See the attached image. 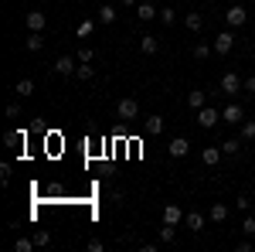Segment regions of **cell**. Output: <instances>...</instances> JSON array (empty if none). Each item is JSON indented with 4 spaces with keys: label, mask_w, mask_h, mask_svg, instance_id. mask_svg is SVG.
Instances as JSON below:
<instances>
[{
    "label": "cell",
    "mask_w": 255,
    "mask_h": 252,
    "mask_svg": "<svg viewBox=\"0 0 255 252\" xmlns=\"http://www.w3.org/2000/svg\"><path fill=\"white\" fill-rule=\"evenodd\" d=\"M218 123H221V113H218L215 106H201L197 109V126L201 130H215Z\"/></svg>",
    "instance_id": "obj_1"
},
{
    "label": "cell",
    "mask_w": 255,
    "mask_h": 252,
    "mask_svg": "<svg viewBox=\"0 0 255 252\" xmlns=\"http://www.w3.org/2000/svg\"><path fill=\"white\" fill-rule=\"evenodd\" d=\"M245 89V78H238V72H225L221 75V92L225 96H238Z\"/></svg>",
    "instance_id": "obj_2"
},
{
    "label": "cell",
    "mask_w": 255,
    "mask_h": 252,
    "mask_svg": "<svg viewBox=\"0 0 255 252\" xmlns=\"http://www.w3.org/2000/svg\"><path fill=\"white\" fill-rule=\"evenodd\" d=\"M116 116L126 119V123H129V119H136V116H139V102H136V99H119Z\"/></svg>",
    "instance_id": "obj_3"
},
{
    "label": "cell",
    "mask_w": 255,
    "mask_h": 252,
    "mask_svg": "<svg viewBox=\"0 0 255 252\" xmlns=\"http://www.w3.org/2000/svg\"><path fill=\"white\" fill-rule=\"evenodd\" d=\"M232 48H235V34H232V27L221 31V34H215V55H228Z\"/></svg>",
    "instance_id": "obj_4"
},
{
    "label": "cell",
    "mask_w": 255,
    "mask_h": 252,
    "mask_svg": "<svg viewBox=\"0 0 255 252\" xmlns=\"http://www.w3.org/2000/svg\"><path fill=\"white\" fill-rule=\"evenodd\" d=\"M245 20H249V10H245V7H238V3L225 10V24H228V27H242Z\"/></svg>",
    "instance_id": "obj_5"
},
{
    "label": "cell",
    "mask_w": 255,
    "mask_h": 252,
    "mask_svg": "<svg viewBox=\"0 0 255 252\" xmlns=\"http://www.w3.org/2000/svg\"><path fill=\"white\" fill-rule=\"evenodd\" d=\"M187 150H191L187 136H177V140H170V143H167V154L174 157V160H180V157H187Z\"/></svg>",
    "instance_id": "obj_6"
},
{
    "label": "cell",
    "mask_w": 255,
    "mask_h": 252,
    "mask_svg": "<svg viewBox=\"0 0 255 252\" xmlns=\"http://www.w3.org/2000/svg\"><path fill=\"white\" fill-rule=\"evenodd\" d=\"M221 123H232V126H238V123H245V113H242V106H225L221 109Z\"/></svg>",
    "instance_id": "obj_7"
},
{
    "label": "cell",
    "mask_w": 255,
    "mask_h": 252,
    "mask_svg": "<svg viewBox=\"0 0 255 252\" xmlns=\"http://www.w3.org/2000/svg\"><path fill=\"white\" fill-rule=\"evenodd\" d=\"M55 72H58V75H75V72H79V65H75V58H72V55H61L58 61H55Z\"/></svg>",
    "instance_id": "obj_8"
},
{
    "label": "cell",
    "mask_w": 255,
    "mask_h": 252,
    "mask_svg": "<svg viewBox=\"0 0 255 252\" xmlns=\"http://www.w3.org/2000/svg\"><path fill=\"white\" fill-rule=\"evenodd\" d=\"M24 20H27V31H44L48 27V14L44 10H31Z\"/></svg>",
    "instance_id": "obj_9"
},
{
    "label": "cell",
    "mask_w": 255,
    "mask_h": 252,
    "mask_svg": "<svg viewBox=\"0 0 255 252\" xmlns=\"http://www.w3.org/2000/svg\"><path fill=\"white\" fill-rule=\"evenodd\" d=\"M143 133H146V136H160V133H163V116H157V113H153V116L143 123Z\"/></svg>",
    "instance_id": "obj_10"
},
{
    "label": "cell",
    "mask_w": 255,
    "mask_h": 252,
    "mask_svg": "<svg viewBox=\"0 0 255 252\" xmlns=\"http://www.w3.org/2000/svg\"><path fill=\"white\" fill-rule=\"evenodd\" d=\"M24 140H27L24 130H7V133H3V143H7L10 150H14V147H24Z\"/></svg>",
    "instance_id": "obj_11"
},
{
    "label": "cell",
    "mask_w": 255,
    "mask_h": 252,
    "mask_svg": "<svg viewBox=\"0 0 255 252\" xmlns=\"http://www.w3.org/2000/svg\"><path fill=\"white\" fill-rule=\"evenodd\" d=\"M201 160H204L208 167H218V164H221V147H204V150H201Z\"/></svg>",
    "instance_id": "obj_12"
},
{
    "label": "cell",
    "mask_w": 255,
    "mask_h": 252,
    "mask_svg": "<svg viewBox=\"0 0 255 252\" xmlns=\"http://www.w3.org/2000/svg\"><path fill=\"white\" fill-rule=\"evenodd\" d=\"M163 222L180 225V222H184V208H180V205H167V208H163Z\"/></svg>",
    "instance_id": "obj_13"
},
{
    "label": "cell",
    "mask_w": 255,
    "mask_h": 252,
    "mask_svg": "<svg viewBox=\"0 0 255 252\" xmlns=\"http://www.w3.org/2000/svg\"><path fill=\"white\" fill-rule=\"evenodd\" d=\"M187 106H191V109H201V106H208V96H204V92H201V89H191V92H187Z\"/></svg>",
    "instance_id": "obj_14"
},
{
    "label": "cell",
    "mask_w": 255,
    "mask_h": 252,
    "mask_svg": "<svg viewBox=\"0 0 255 252\" xmlns=\"http://www.w3.org/2000/svg\"><path fill=\"white\" fill-rule=\"evenodd\" d=\"M136 17L139 20H153L157 17V7H153L150 0H143V3H136Z\"/></svg>",
    "instance_id": "obj_15"
},
{
    "label": "cell",
    "mask_w": 255,
    "mask_h": 252,
    "mask_svg": "<svg viewBox=\"0 0 255 252\" xmlns=\"http://www.w3.org/2000/svg\"><path fill=\"white\" fill-rule=\"evenodd\" d=\"M139 48H143V55H157V51H160V41L153 38V34H143V38H139Z\"/></svg>",
    "instance_id": "obj_16"
},
{
    "label": "cell",
    "mask_w": 255,
    "mask_h": 252,
    "mask_svg": "<svg viewBox=\"0 0 255 252\" xmlns=\"http://www.w3.org/2000/svg\"><path fill=\"white\" fill-rule=\"evenodd\" d=\"M211 222H215V225H221V222H228V205H221V201H215V205H211Z\"/></svg>",
    "instance_id": "obj_17"
},
{
    "label": "cell",
    "mask_w": 255,
    "mask_h": 252,
    "mask_svg": "<svg viewBox=\"0 0 255 252\" xmlns=\"http://www.w3.org/2000/svg\"><path fill=\"white\" fill-rule=\"evenodd\" d=\"M184 27H187V31H201V27H204V17H201V14H197V10H191V14H187V17H184Z\"/></svg>",
    "instance_id": "obj_18"
},
{
    "label": "cell",
    "mask_w": 255,
    "mask_h": 252,
    "mask_svg": "<svg viewBox=\"0 0 255 252\" xmlns=\"http://www.w3.org/2000/svg\"><path fill=\"white\" fill-rule=\"evenodd\" d=\"M187 229H191V232H201V229H204V215L201 212H187Z\"/></svg>",
    "instance_id": "obj_19"
},
{
    "label": "cell",
    "mask_w": 255,
    "mask_h": 252,
    "mask_svg": "<svg viewBox=\"0 0 255 252\" xmlns=\"http://www.w3.org/2000/svg\"><path fill=\"white\" fill-rule=\"evenodd\" d=\"M14 92H17L20 99H24V96H31V92H34V82H31V78H20L17 85H14Z\"/></svg>",
    "instance_id": "obj_20"
},
{
    "label": "cell",
    "mask_w": 255,
    "mask_h": 252,
    "mask_svg": "<svg viewBox=\"0 0 255 252\" xmlns=\"http://www.w3.org/2000/svg\"><path fill=\"white\" fill-rule=\"evenodd\" d=\"M211 51H215V44H204V41H201V44H194V58H197V61L211 58Z\"/></svg>",
    "instance_id": "obj_21"
},
{
    "label": "cell",
    "mask_w": 255,
    "mask_h": 252,
    "mask_svg": "<svg viewBox=\"0 0 255 252\" xmlns=\"http://www.w3.org/2000/svg\"><path fill=\"white\" fill-rule=\"evenodd\" d=\"M238 150H242V140H235V136H232V140H225V143H221V154H228V157H235Z\"/></svg>",
    "instance_id": "obj_22"
},
{
    "label": "cell",
    "mask_w": 255,
    "mask_h": 252,
    "mask_svg": "<svg viewBox=\"0 0 255 252\" xmlns=\"http://www.w3.org/2000/svg\"><path fill=\"white\" fill-rule=\"evenodd\" d=\"M41 44H44L41 31H31V34H27V51H41Z\"/></svg>",
    "instance_id": "obj_23"
},
{
    "label": "cell",
    "mask_w": 255,
    "mask_h": 252,
    "mask_svg": "<svg viewBox=\"0 0 255 252\" xmlns=\"http://www.w3.org/2000/svg\"><path fill=\"white\" fill-rule=\"evenodd\" d=\"M99 20H102V24H113V20H116V10H113L109 3H102V7H99Z\"/></svg>",
    "instance_id": "obj_24"
},
{
    "label": "cell",
    "mask_w": 255,
    "mask_h": 252,
    "mask_svg": "<svg viewBox=\"0 0 255 252\" xmlns=\"http://www.w3.org/2000/svg\"><path fill=\"white\" fill-rule=\"evenodd\" d=\"M31 239H34V246H51V232H48V229H38Z\"/></svg>",
    "instance_id": "obj_25"
},
{
    "label": "cell",
    "mask_w": 255,
    "mask_h": 252,
    "mask_svg": "<svg viewBox=\"0 0 255 252\" xmlns=\"http://www.w3.org/2000/svg\"><path fill=\"white\" fill-rule=\"evenodd\" d=\"M14 249L17 252H31V249H38V246H34V239H24V235H20L17 242H14Z\"/></svg>",
    "instance_id": "obj_26"
},
{
    "label": "cell",
    "mask_w": 255,
    "mask_h": 252,
    "mask_svg": "<svg viewBox=\"0 0 255 252\" xmlns=\"http://www.w3.org/2000/svg\"><path fill=\"white\" fill-rule=\"evenodd\" d=\"M242 140H255V119H245L242 123Z\"/></svg>",
    "instance_id": "obj_27"
},
{
    "label": "cell",
    "mask_w": 255,
    "mask_h": 252,
    "mask_svg": "<svg viewBox=\"0 0 255 252\" xmlns=\"http://www.w3.org/2000/svg\"><path fill=\"white\" fill-rule=\"evenodd\" d=\"M174 225H170V222H163V229H160V242H174Z\"/></svg>",
    "instance_id": "obj_28"
},
{
    "label": "cell",
    "mask_w": 255,
    "mask_h": 252,
    "mask_svg": "<svg viewBox=\"0 0 255 252\" xmlns=\"http://www.w3.org/2000/svg\"><path fill=\"white\" fill-rule=\"evenodd\" d=\"M160 20H163V24H174L177 10H174V7H160Z\"/></svg>",
    "instance_id": "obj_29"
},
{
    "label": "cell",
    "mask_w": 255,
    "mask_h": 252,
    "mask_svg": "<svg viewBox=\"0 0 255 252\" xmlns=\"http://www.w3.org/2000/svg\"><path fill=\"white\" fill-rule=\"evenodd\" d=\"M75 75H79L82 82H89V78L96 75V72H92V65H89V61H82V65H79V72H75Z\"/></svg>",
    "instance_id": "obj_30"
},
{
    "label": "cell",
    "mask_w": 255,
    "mask_h": 252,
    "mask_svg": "<svg viewBox=\"0 0 255 252\" xmlns=\"http://www.w3.org/2000/svg\"><path fill=\"white\" fill-rule=\"evenodd\" d=\"M242 232H245V235H255V215H245V222H242Z\"/></svg>",
    "instance_id": "obj_31"
},
{
    "label": "cell",
    "mask_w": 255,
    "mask_h": 252,
    "mask_svg": "<svg viewBox=\"0 0 255 252\" xmlns=\"http://www.w3.org/2000/svg\"><path fill=\"white\" fill-rule=\"evenodd\" d=\"M92 31H96V24H92V20H82V24H79V34H82V38H89Z\"/></svg>",
    "instance_id": "obj_32"
},
{
    "label": "cell",
    "mask_w": 255,
    "mask_h": 252,
    "mask_svg": "<svg viewBox=\"0 0 255 252\" xmlns=\"http://www.w3.org/2000/svg\"><path fill=\"white\" fill-rule=\"evenodd\" d=\"M96 58V51L92 48H79V61H92Z\"/></svg>",
    "instance_id": "obj_33"
},
{
    "label": "cell",
    "mask_w": 255,
    "mask_h": 252,
    "mask_svg": "<svg viewBox=\"0 0 255 252\" xmlns=\"http://www.w3.org/2000/svg\"><path fill=\"white\" fill-rule=\"evenodd\" d=\"M20 116V106L17 102H10V106H7V119H17Z\"/></svg>",
    "instance_id": "obj_34"
},
{
    "label": "cell",
    "mask_w": 255,
    "mask_h": 252,
    "mask_svg": "<svg viewBox=\"0 0 255 252\" xmlns=\"http://www.w3.org/2000/svg\"><path fill=\"white\" fill-rule=\"evenodd\" d=\"M0 181H3V184H10V167H7V164H0Z\"/></svg>",
    "instance_id": "obj_35"
},
{
    "label": "cell",
    "mask_w": 255,
    "mask_h": 252,
    "mask_svg": "<svg viewBox=\"0 0 255 252\" xmlns=\"http://www.w3.org/2000/svg\"><path fill=\"white\" fill-rule=\"evenodd\" d=\"M89 249H92V252H102V239H89Z\"/></svg>",
    "instance_id": "obj_36"
},
{
    "label": "cell",
    "mask_w": 255,
    "mask_h": 252,
    "mask_svg": "<svg viewBox=\"0 0 255 252\" xmlns=\"http://www.w3.org/2000/svg\"><path fill=\"white\" fill-rule=\"evenodd\" d=\"M245 92H252V96H255V75L245 78Z\"/></svg>",
    "instance_id": "obj_37"
},
{
    "label": "cell",
    "mask_w": 255,
    "mask_h": 252,
    "mask_svg": "<svg viewBox=\"0 0 255 252\" xmlns=\"http://www.w3.org/2000/svg\"><path fill=\"white\" fill-rule=\"evenodd\" d=\"M123 3H126V7H136V3H143V0H123Z\"/></svg>",
    "instance_id": "obj_38"
}]
</instances>
